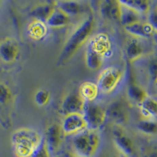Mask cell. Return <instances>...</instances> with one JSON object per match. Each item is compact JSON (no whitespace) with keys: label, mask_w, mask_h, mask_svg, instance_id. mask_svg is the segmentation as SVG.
I'll use <instances>...</instances> for the list:
<instances>
[{"label":"cell","mask_w":157,"mask_h":157,"mask_svg":"<svg viewBox=\"0 0 157 157\" xmlns=\"http://www.w3.org/2000/svg\"><path fill=\"white\" fill-rule=\"evenodd\" d=\"M94 17L92 14L86 17L75 28L67 39L60 56V62L68 61L75 52L86 43L94 29Z\"/></svg>","instance_id":"6da1fadb"},{"label":"cell","mask_w":157,"mask_h":157,"mask_svg":"<svg viewBox=\"0 0 157 157\" xmlns=\"http://www.w3.org/2000/svg\"><path fill=\"white\" fill-rule=\"evenodd\" d=\"M43 138L41 134L33 129H18L11 137L14 153L17 157H30Z\"/></svg>","instance_id":"7a4b0ae2"},{"label":"cell","mask_w":157,"mask_h":157,"mask_svg":"<svg viewBox=\"0 0 157 157\" xmlns=\"http://www.w3.org/2000/svg\"><path fill=\"white\" fill-rule=\"evenodd\" d=\"M100 144V136L95 130H86L75 134L73 145L77 153L82 157H93Z\"/></svg>","instance_id":"3957f363"},{"label":"cell","mask_w":157,"mask_h":157,"mask_svg":"<svg viewBox=\"0 0 157 157\" xmlns=\"http://www.w3.org/2000/svg\"><path fill=\"white\" fill-rule=\"evenodd\" d=\"M82 114L86 123L87 129L91 130L100 128L107 118L105 110L98 104L94 102H85Z\"/></svg>","instance_id":"277c9868"},{"label":"cell","mask_w":157,"mask_h":157,"mask_svg":"<svg viewBox=\"0 0 157 157\" xmlns=\"http://www.w3.org/2000/svg\"><path fill=\"white\" fill-rule=\"evenodd\" d=\"M123 75V71L117 67H109L102 70L96 83L99 90L103 93L112 92L120 83Z\"/></svg>","instance_id":"5b68a950"},{"label":"cell","mask_w":157,"mask_h":157,"mask_svg":"<svg viewBox=\"0 0 157 157\" xmlns=\"http://www.w3.org/2000/svg\"><path fill=\"white\" fill-rule=\"evenodd\" d=\"M62 133L66 135L77 134L87 129V125L82 114L72 113L65 116L61 126Z\"/></svg>","instance_id":"8992f818"},{"label":"cell","mask_w":157,"mask_h":157,"mask_svg":"<svg viewBox=\"0 0 157 157\" xmlns=\"http://www.w3.org/2000/svg\"><path fill=\"white\" fill-rule=\"evenodd\" d=\"M85 101L78 94L71 93L67 95L61 104V110L65 116L72 113L82 114Z\"/></svg>","instance_id":"52a82bcc"},{"label":"cell","mask_w":157,"mask_h":157,"mask_svg":"<svg viewBox=\"0 0 157 157\" xmlns=\"http://www.w3.org/2000/svg\"><path fill=\"white\" fill-rule=\"evenodd\" d=\"M61 126L57 123L51 124L47 129L44 140L50 152H56L59 148L61 142Z\"/></svg>","instance_id":"ba28073f"},{"label":"cell","mask_w":157,"mask_h":157,"mask_svg":"<svg viewBox=\"0 0 157 157\" xmlns=\"http://www.w3.org/2000/svg\"><path fill=\"white\" fill-rule=\"evenodd\" d=\"M113 140L116 146L124 155H130L134 153V143L128 135L123 130L117 128L113 130Z\"/></svg>","instance_id":"9c48e42d"},{"label":"cell","mask_w":157,"mask_h":157,"mask_svg":"<svg viewBox=\"0 0 157 157\" xmlns=\"http://www.w3.org/2000/svg\"><path fill=\"white\" fill-rule=\"evenodd\" d=\"M124 29L126 32L130 36L135 38H142V39L150 38L156 31L148 23H142L141 21L136 22L132 25L126 26Z\"/></svg>","instance_id":"30bf717a"},{"label":"cell","mask_w":157,"mask_h":157,"mask_svg":"<svg viewBox=\"0 0 157 157\" xmlns=\"http://www.w3.org/2000/svg\"><path fill=\"white\" fill-rule=\"evenodd\" d=\"M19 54L17 45L11 39H5L0 43V58L6 63H12Z\"/></svg>","instance_id":"8fae6325"},{"label":"cell","mask_w":157,"mask_h":157,"mask_svg":"<svg viewBox=\"0 0 157 157\" xmlns=\"http://www.w3.org/2000/svg\"><path fill=\"white\" fill-rule=\"evenodd\" d=\"M100 12L106 19L120 21V4L119 1L105 0L101 2Z\"/></svg>","instance_id":"7c38bea8"},{"label":"cell","mask_w":157,"mask_h":157,"mask_svg":"<svg viewBox=\"0 0 157 157\" xmlns=\"http://www.w3.org/2000/svg\"><path fill=\"white\" fill-rule=\"evenodd\" d=\"M105 113L106 117L118 123H123L127 120V109L123 102L119 101L111 104L105 111Z\"/></svg>","instance_id":"4fadbf2b"},{"label":"cell","mask_w":157,"mask_h":157,"mask_svg":"<svg viewBox=\"0 0 157 157\" xmlns=\"http://www.w3.org/2000/svg\"><path fill=\"white\" fill-rule=\"evenodd\" d=\"M86 64L88 68L91 70H98L100 68L103 63L104 55L97 50L89 43L86 51Z\"/></svg>","instance_id":"5bb4252c"},{"label":"cell","mask_w":157,"mask_h":157,"mask_svg":"<svg viewBox=\"0 0 157 157\" xmlns=\"http://www.w3.org/2000/svg\"><path fill=\"white\" fill-rule=\"evenodd\" d=\"M55 7L68 16H76L83 10V6L78 1H59L54 2Z\"/></svg>","instance_id":"9a60e30c"},{"label":"cell","mask_w":157,"mask_h":157,"mask_svg":"<svg viewBox=\"0 0 157 157\" xmlns=\"http://www.w3.org/2000/svg\"><path fill=\"white\" fill-rule=\"evenodd\" d=\"M69 22L70 17L55 7L54 10L46 22V25L50 28L59 29L68 25Z\"/></svg>","instance_id":"2e32d148"},{"label":"cell","mask_w":157,"mask_h":157,"mask_svg":"<svg viewBox=\"0 0 157 157\" xmlns=\"http://www.w3.org/2000/svg\"><path fill=\"white\" fill-rule=\"evenodd\" d=\"M99 93L97 84L92 82H84L81 84L78 90V95L85 102H93Z\"/></svg>","instance_id":"e0dca14e"},{"label":"cell","mask_w":157,"mask_h":157,"mask_svg":"<svg viewBox=\"0 0 157 157\" xmlns=\"http://www.w3.org/2000/svg\"><path fill=\"white\" fill-rule=\"evenodd\" d=\"M54 9H55L54 3L40 4L31 11V16L35 18V20H37V21L46 24Z\"/></svg>","instance_id":"ac0fdd59"},{"label":"cell","mask_w":157,"mask_h":157,"mask_svg":"<svg viewBox=\"0 0 157 157\" xmlns=\"http://www.w3.org/2000/svg\"><path fill=\"white\" fill-rule=\"evenodd\" d=\"M126 54L130 61H134L145 54V49L137 39H132L126 45Z\"/></svg>","instance_id":"d6986e66"},{"label":"cell","mask_w":157,"mask_h":157,"mask_svg":"<svg viewBox=\"0 0 157 157\" xmlns=\"http://www.w3.org/2000/svg\"><path fill=\"white\" fill-rule=\"evenodd\" d=\"M157 102L155 98L148 96L140 104V111L145 120H152L156 116Z\"/></svg>","instance_id":"ffe728a7"},{"label":"cell","mask_w":157,"mask_h":157,"mask_svg":"<svg viewBox=\"0 0 157 157\" xmlns=\"http://www.w3.org/2000/svg\"><path fill=\"white\" fill-rule=\"evenodd\" d=\"M119 2L139 14L150 11V2L147 0H120Z\"/></svg>","instance_id":"44dd1931"},{"label":"cell","mask_w":157,"mask_h":157,"mask_svg":"<svg viewBox=\"0 0 157 157\" xmlns=\"http://www.w3.org/2000/svg\"><path fill=\"white\" fill-rule=\"evenodd\" d=\"M97 50L101 53L104 57L107 54V52L110 50L111 43L109 37L105 34H98L93 39H91L89 42Z\"/></svg>","instance_id":"7402d4cb"},{"label":"cell","mask_w":157,"mask_h":157,"mask_svg":"<svg viewBox=\"0 0 157 157\" xmlns=\"http://www.w3.org/2000/svg\"><path fill=\"white\" fill-rule=\"evenodd\" d=\"M139 17V13H137L132 10L129 9L120 4V22L124 27L140 21Z\"/></svg>","instance_id":"603a6c76"},{"label":"cell","mask_w":157,"mask_h":157,"mask_svg":"<svg viewBox=\"0 0 157 157\" xmlns=\"http://www.w3.org/2000/svg\"><path fill=\"white\" fill-rule=\"evenodd\" d=\"M47 25L42 21H39L37 20H35L28 28V32L29 36L35 39H42L47 34Z\"/></svg>","instance_id":"cb8c5ba5"},{"label":"cell","mask_w":157,"mask_h":157,"mask_svg":"<svg viewBox=\"0 0 157 157\" xmlns=\"http://www.w3.org/2000/svg\"><path fill=\"white\" fill-rule=\"evenodd\" d=\"M127 95L130 100L137 104H141L148 96L145 90L134 84H131L128 87Z\"/></svg>","instance_id":"d4e9b609"},{"label":"cell","mask_w":157,"mask_h":157,"mask_svg":"<svg viewBox=\"0 0 157 157\" xmlns=\"http://www.w3.org/2000/svg\"><path fill=\"white\" fill-rule=\"evenodd\" d=\"M137 129L146 134H155L157 131V124L155 120H143L137 123Z\"/></svg>","instance_id":"484cf974"},{"label":"cell","mask_w":157,"mask_h":157,"mask_svg":"<svg viewBox=\"0 0 157 157\" xmlns=\"http://www.w3.org/2000/svg\"><path fill=\"white\" fill-rule=\"evenodd\" d=\"M50 99V94L46 90H39L35 94V101L38 105H46Z\"/></svg>","instance_id":"4316f807"},{"label":"cell","mask_w":157,"mask_h":157,"mask_svg":"<svg viewBox=\"0 0 157 157\" xmlns=\"http://www.w3.org/2000/svg\"><path fill=\"white\" fill-rule=\"evenodd\" d=\"M30 157H50V152L45 142L44 138H43L41 143L36 148Z\"/></svg>","instance_id":"83f0119b"},{"label":"cell","mask_w":157,"mask_h":157,"mask_svg":"<svg viewBox=\"0 0 157 157\" xmlns=\"http://www.w3.org/2000/svg\"><path fill=\"white\" fill-rule=\"evenodd\" d=\"M11 98V92L7 86L0 82V104L7 103Z\"/></svg>","instance_id":"f1b7e54d"},{"label":"cell","mask_w":157,"mask_h":157,"mask_svg":"<svg viewBox=\"0 0 157 157\" xmlns=\"http://www.w3.org/2000/svg\"><path fill=\"white\" fill-rule=\"evenodd\" d=\"M148 24L150 25H152V27L156 30L157 27V14L156 11L155 10H151L150 11L149 16H148Z\"/></svg>","instance_id":"f546056e"},{"label":"cell","mask_w":157,"mask_h":157,"mask_svg":"<svg viewBox=\"0 0 157 157\" xmlns=\"http://www.w3.org/2000/svg\"><path fill=\"white\" fill-rule=\"evenodd\" d=\"M150 157H156V154H155V152H154L153 153L151 154V155H150Z\"/></svg>","instance_id":"4dcf8cb0"},{"label":"cell","mask_w":157,"mask_h":157,"mask_svg":"<svg viewBox=\"0 0 157 157\" xmlns=\"http://www.w3.org/2000/svg\"><path fill=\"white\" fill-rule=\"evenodd\" d=\"M65 157H74V156H72V155H67Z\"/></svg>","instance_id":"1f68e13d"},{"label":"cell","mask_w":157,"mask_h":157,"mask_svg":"<svg viewBox=\"0 0 157 157\" xmlns=\"http://www.w3.org/2000/svg\"><path fill=\"white\" fill-rule=\"evenodd\" d=\"M109 157H117V156H109Z\"/></svg>","instance_id":"d6a6232c"}]
</instances>
